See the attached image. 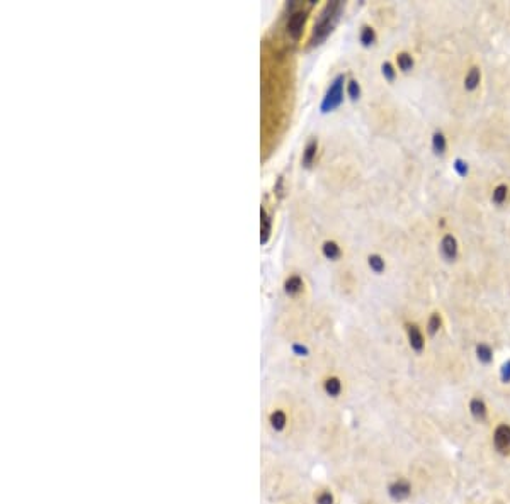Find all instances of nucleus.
I'll return each mask as SVG.
<instances>
[{
    "label": "nucleus",
    "mask_w": 510,
    "mask_h": 504,
    "mask_svg": "<svg viewBox=\"0 0 510 504\" xmlns=\"http://www.w3.org/2000/svg\"><path fill=\"white\" fill-rule=\"evenodd\" d=\"M500 380L504 384H509L510 382V360H507L502 365L500 369Z\"/></svg>",
    "instance_id": "25"
},
{
    "label": "nucleus",
    "mask_w": 510,
    "mask_h": 504,
    "mask_svg": "<svg viewBox=\"0 0 510 504\" xmlns=\"http://www.w3.org/2000/svg\"><path fill=\"white\" fill-rule=\"evenodd\" d=\"M383 75L386 77L388 80H393L395 79V68L391 63H384L383 65Z\"/></svg>",
    "instance_id": "26"
},
{
    "label": "nucleus",
    "mask_w": 510,
    "mask_h": 504,
    "mask_svg": "<svg viewBox=\"0 0 510 504\" xmlns=\"http://www.w3.org/2000/svg\"><path fill=\"white\" fill-rule=\"evenodd\" d=\"M441 250H442V253H444V257L449 258V260L456 258V255H457V241H456V238H454V236H451V235L444 236V239H442V243H441Z\"/></svg>",
    "instance_id": "10"
},
{
    "label": "nucleus",
    "mask_w": 510,
    "mask_h": 504,
    "mask_svg": "<svg viewBox=\"0 0 510 504\" xmlns=\"http://www.w3.org/2000/svg\"><path fill=\"white\" fill-rule=\"evenodd\" d=\"M505 199H507V187H505V185H498L493 192V202L502 204Z\"/></svg>",
    "instance_id": "23"
},
{
    "label": "nucleus",
    "mask_w": 510,
    "mask_h": 504,
    "mask_svg": "<svg viewBox=\"0 0 510 504\" xmlns=\"http://www.w3.org/2000/svg\"><path fill=\"white\" fill-rule=\"evenodd\" d=\"M316 504H334V494L330 491H321L316 496Z\"/></svg>",
    "instance_id": "24"
},
{
    "label": "nucleus",
    "mask_w": 510,
    "mask_h": 504,
    "mask_svg": "<svg viewBox=\"0 0 510 504\" xmlns=\"http://www.w3.org/2000/svg\"><path fill=\"white\" fill-rule=\"evenodd\" d=\"M361 43L364 44V46H371L372 43L376 41V32L372 27H369V26H364L361 31Z\"/></svg>",
    "instance_id": "17"
},
{
    "label": "nucleus",
    "mask_w": 510,
    "mask_h": 504,
    "mask_svg": "<svg viewBox=\"0 0 510 504\" xmlns=\"http://www.w3.org/2000/svg\"><path fill=\"white\" fill-rule=\"evenodd\" d=\"M343 81H345V77L343 75H339L337 79L332 81L330 88L327 90L323 101H321V112H332V110H335L340 104H342V101H343Z\"/></svg>",
    "instance_id": "2"
},
{
    "label": "nucleus",
    "mask_w": 510,
    "mask_h": 504,
    "mask_svg": "<svg viewBox=\"0 0 510 504\" xmlns=\"http://www.w3.org/2000/svg\"><path fill=\"white\" fill-rule=\"evenodd\" d=\"M456 170L461 173V175H466V173H468V166L464 165V163L461 161V160H457V161H456Z\"/></svg>",
    "instance_id": "28"
},
{
    "label": "nucleus",
    "mask_w": 510,
    "mask_h": 504,
    "mask_svg": "<svg viewBox=\"0 0 510 504\" xmlns=\"http://www.w3.org/2000/svg\"><path fill=\"white\" fill-rule=\"evenodd\" d=\"M306 17H308V10L306 9H293L287 17L286 22V32L293 41H298L303 34V27H305Z\"/></svg>",
    "instance_id": "4"
},
{
    "label": "nucleus",
    "mask_w": 510,
    "mask_h": 504,
    "mask_svg": "<svg viewBox=\"0 0 510 504\" xmlns=\"http://www.w3.org/2000/svg\"><path fill=\"white\" fill-rule=\"evenodd\" d=\"M480 80H482V75H480V70L478 68H471L468 72L466 79H464V87L468 90H475L476 87L480 85Z\"/></svg>",
    "instance_id": "15"
},
{
    "label": "nucleus",
    "mask_w": 510,
    "mask_h": 504,
    "mask_svg": "<svg viewBox=\"0 0 510 504\" xmlns=\"http://www.w3.org/2000/svg\"><path fill=\"white\" fill-rule=\"evenodd\" d=\"M323 389L328 396L337 398V396H340V392H342V382H340L339 377H328L323 382Z\"/></svg>",
    "instance_id": "12"
},
{
    "label": "nucleus",
    "mask_w": 510,
    "mask_h": 504,
    "mask_svg": "<svg viewBox=\"0 0 510 504\" xmlns=\"http://www.w3.org/2000/svg\"><path fill=\"white\" fill-rule=\"evenodd\" d=\"M340 3L339 2H330L323 7V10L320 12V17L315 24V29H313V34L312 39H310V44L312 46H316L320 44L321 41L327 39V36L332 32L334 29L335 22L339 19V12H340Z\"/></svg>",
    "instance_id": "1"
},
{
    "label": "nucleus",
    "mask_w": 510,
    "mask_h": 504,
    "mask_svg": "<svg viewBox=\"0 0 510 504\" xmlns=\"http://www.w3.org/2000/svg\"><path fill=\"white\" fill-rule=\"evenodd\" d=\"M316 151H318V141H316V139H312V141L306 144L305 151H303V158H301L303 166L310 168V166L313 165V161H315V158H316Z\"/></svg>",
    "instance_id": "9"
},
{
    "label": "nucleus",
    "mask_w": 510,
    "mask_h": 504,
    "mask_svg": "<svg viewBox=\"0 0 510 504\" xmlns=\"http://www.w3.org/2000/svg\"><path fill=\"white\" fill-rule=\"evenodd\" d=\"M491 443H493V448L498 455L509 457L510 455V424L500 423L495 426Z\"/></svg>",
    "instance_id": "3"
},
{
    "label": "nucleus",
    "mask_w": 510,
    "mask_h": 504,
    "mask_svg": "<svg viewBox=\"0 0 510 504\" xmlns=\"http://www.w3.org/2000/svg\"><path fill=\"white\" fill-rule=\"evenodd\" d=\"M469 414H471L475 421L483 423V421L488 420V406H486V402L482 398H473L469 401Z\"/></svg>",
    "instance_id": "6"
},
{
    "label": "nucleus",
    "mask_w": 510,
    "mask_h": 504,
    "mask_svg": "<svg viewBox=\"0 0 510 504\" xmlns=\"http://www.w3.org/2000/svg\"><path fill=\"white\" fill-rule=\"evenodd\" d=\"M405 328H406V336H408L410 348H412V350H415L417 353H420V351L424 350V346H425V340H424L422 331H420L417 324H406Z\"/></svg>",
    "instance_id": "7"
},
{
    "label": "nucleus",
    "mask_w": 510,
    "mask_h": 504,
    "mask_svg": "<svg viewBox=\"0 0 510 504\" xmlns=\"http://www.w3.org/2000/svg\"><path fill=\"white\" fill-rule=\"evenodd\" d=\"M271 231H272V219L269 216V212L265 211V207L260 209V241L262 244H265L271 238Z\"/></svg>",
    "instance_id": "8"
},
{
    "label": "nucleus",
    "mask_w": 510,
    "mask_h": 504,
    "mask_svg": "<svg viewBox=\"0 0 510 504\" xmlns=\"http://www.w3.org/2000/svg\"><path fill=\"white\" fill-rule=\"evenodd\" d=\"M347 94H349V97L352 99V101H357V99L361 97V87L356 80H350L349 83H347Z\"/></svg>",
    "instance_id": "22"
},
{
    "label": "nucleus",
    "mask_w": 510,
    "mask_h": 504,
    "mask_svg": "<svg viewBox=\"0 0 510 504\" xmlns=\"http://www.w3.org/2000/svg\"><path fill=\"white\" fill-rule=\"evenodd\" d=\"M368 262H369V266H371L376 273H381L384 270V260L379 257V255H371Z\"/></svg>",
    "instance_id": "21"
},
{
    "label": "nucleus",
    "mask_w": 510,
    "mask_h": 504,
    "mask_svg": "<svg viewBox=\"0 0 510 504\" xmlns=\"http://www.w3.org/2000/svg\"><path fill=\"white\" fill-rule=\"evenodd\" d=\"M441 324H442L441 316H439L437 313H434V314L430 316V319H428V324H427L428 333H430V335H435V333H437L439 329H441Z\"/></svg>",
    "instance_id": "20"
},
{
    "label": "nucleus",
    "mask_w": 510,
    "mask_h": 504,
    "mask_svg": "<svg viewBox=\"0 0 510 504\" xmlns=\"http://www.w3.org/2000/svg\"><path fill=\"white\" fill-rule=\"evenodd\" d=\"M432 144H434V151L439 155H442L446 151V138L444 134H441V133H435L434 134V139H432Z\"/></svg>",
    "instance_id": "19"
},
{
    "label": "nucleus",
    "mask_w": 510,
    "mask_h": 504,
    "mask_svg": "<svg viewBox=\"0 0 510 504\" xmlns=\"http://www.w3.org/2000/svg\"><path fill=\"white\" fill-rule=\"evenodd\" d=\"M397 61H398V66H400L401 72H410V70H412V66H413V60H412V56H410L408 53L398 54Z\"/></svg>",
    "instance_id": "18"
},
{
    "label": "nucleus",
    "mask_w": 510,
    "mask_h": 504,
    "mask_svg": "<svg viewBox=\"0 0 510 504\" xmlns=\"http://www.w3.org/2000/svg\"><path fill=\"white\" fill-rule=\"evenodd\" d=\"M293 351L298 357H305V355L308 353V350H306L305 346H301V345H293Z\"/></svg>",
    "instance_id": "27"
},
{
    "label": "nucleus",
    "mask_w": 510,
    "mask_h": 504,
    "mask_svg": "<svg viewBox=\"0 0 510 504\" xmlns=\"http://www.w3.org/2000/svg\"><path fill=\"white\" fill-rule=\"evenodd\" d=\"M388 496L397 503L406 501L412 496V484H410V480L403 479V477L395 479L393 482L388 485Z\"/></svg>",
    "instance_id": "5"
},
{
    "label": "nucleus",
    "mask_w": 510,
    "mask_h": 504,
    "mask_svg": "<svg viewBox=\"0 0 510 504\" xmlns=\"http://www.w3.org/2000/svg\"><path fill=\"white\" fill-rule=\"evenodd\" d=\"M476 357L482 363H491L493 360V350H491L490 345L486 343H480L476 345Z\"/></svg>",
    "instance_id": "14"
},
{
    "label": "nucleus",
    "mask_w": 510,
    "mask_h": 504,
    "mask_svg": "<svg viewBox=\"0 0 510 504\" xmlns=\"http://www.w3.org/2000/svg\"><path fill=\"white\" fill-rule=\"evenodd\" d=\"M284 291L287 295H298L303 291V280L298 275H291L289 279L284 282Z\"/></svg>",
    "instance_id": "11"
},
{
    "label": "nucleus",
    "mask_w": 510,
    "mask_h": 504,
    "mask_svg": "<svg viewBox=\"0 0 510 504\" xmlns=\"http://www.w3.org/2000/svg\"><path fill=\"white\" fill-rule=\"evenodd\" d=\"M321 251H323V255L328 258V260H337V258L340 257V253H342V251H340V248H339V244L334 243V241L323 243V246H321Z\"/></svg>",
    "instance_id": "16"
},
{
    "label": "nucleus",
    "mask_w": 510,
    "mask_h": 504,
    "mask_svg": "<svg viewBox=\"0 0 510 504\" xmlns=\"http://www.w3.org/2000/svg\"><path fill=\"white\" fill-rule=\"evenodd\" d=\"M269 421H271V426L276 429V431H283L284 428H286L287 424V416L284 411H274V413H271V418H269Z\"/></svg>",
    "instance_id": "13"
}]
</instances>
